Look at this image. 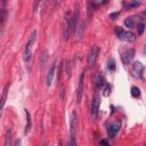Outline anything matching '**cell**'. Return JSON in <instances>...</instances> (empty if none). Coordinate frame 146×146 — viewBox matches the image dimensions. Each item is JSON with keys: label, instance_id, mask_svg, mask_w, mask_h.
<instances>
[{"label": "cell", "instance_id": "1", "mask_svg": "<svg viewBox=\"0 0 146 146\" xmlns=\"http://www.w3.org/2000/svg\"><path fill=\"white\" fill-rule=\"evenodd\" d=\"M36 35H38V31L36 30H33L32 33L30 34L29 36V40L26 42V46H25V50H24V60L27 63L31 60V57H32V47L36 40Z\"/></svg>", "mask_w": 146, "mask_h": 146}, {"label": "cell", "instance_id": "2", "mask_svg": "<svg viewBox=\"0 0 146 146\" xmlns=\"http://www.w3.org/2000/svg\"><path fill=\"white\" fill-rule=\"evenodd\" d=\"M73 30H74V27H73V16H72L71 11H66V14L64 16V27H63V35H64L65 40H68Z\"/></svg>", "mask_w": 146, "mask_h": 146}, {"label": "cell", "instance_id": "3", "mask_svg": "<svg viewBox=\"0 0 146 146\" xmlns=\"http://www.w3.org/2000/svg\"><path fill=\"white\" fill-rule=\"evenodd\" d=\"M114 33H115L116 38L119 40H122V41H129L130 42V41H135L136 38H137L133 32H131V31H124L120 26H116L114 29Z\"/></svg>", "mask_w": 146, "mask_h": 146}, {"label": "cell", "instance_id": "4", "mask_svg": "<svg viewBox=\"0 0 146 146\" xmlns=\"http://www.w3.org/2000/svg\"><path fill=\"white\" fill-rule=\"evenodd\" d=\"M121 128V121H114V122H108L106 124V131H107V136L110 138H114L116 136V133L119 132Z\"/></svg>", "mask_w": 146, "mask_h": 146}, {"label": "cell", "instance_id": "5", "mask_svg": "<svg viewBox=\"0 0 146 146\" xmlns=\"http://www.w3.org/2000/svg\"><path fill=\"white\" fill-rule=\"evenodd\" d=\"M99 104H100V97L98 95V92L94 94L92 100H91V116L92 119H96L98 115V111H99Z\"/></svg>", "mask_w": 146, "mask_h": 146}, {"label": "cell", "instance_id": "6", "mask_svg": "<svg viewBox=\"0 0 146 146\" xmlns=\"http://www.w3.org/2000/svg\"><path fill=\"white\" fill-rule=\"evenodd\" d=\"M98 54H99V47L94 44L91 48H90V51L88 54V65L89 67H92L96 63V59L98 57Z\"/></svg>", "mask_w": 146, "mask_h": 146}, {"label": "cell", "instance_id": "7", "mask_svg": "<svg viewBox=\"0 0 146 146\" xmlns=\"http://www.w3.org/2000/svg\"><path fill=\"white\" fill-rule=\"evenodd\" d=\"M78 127V115L76 112H73L70 121V138H76V128Z\"/></svg>", "mask_w": 146, "mask_h": 146}, {"label": "cell", "instance_id": "8", "mask_svg": "<svg viewBox=\"0 0 146 146\" xmlns=\"http://www.w3.org/2000/svg\"><path fill=\"white\" fill-rule=\"evenodd\" d=\"M83 88H84V72L82 71L79 78V83H78V89H76V102L80 104L83 95Z\"/></svg>", "mask_w": 146, "mask_h": 146}, {"label": "cell", "instance_id": "9", "mask_svg": "<svg viewBox=\"0 0 146 146\" xmlns=\"http://www.w3.org/2000/svg\"><path fill=\"white\" fill-rule=\"evenodd\" d=\"M56 68H57V63H56V60H54L52 64H51L50 67H49V71H48V73H47V76H46V86H47V87H50V86H51L52 79L55 78Z\"/></svg>", "mask_w": 146, "mask_h": 146}, {"label": "cell", "instance_id": "10", "mask_svg": "<svg viewBox=\"0 0 146 146\" xmlns=\"http://www.w3.org/2000/svg\"><path fill=\"white\" fill-rule=\"evenodd\" d=\"M133 57H135V49H132V48L127 49L121 54V59H122L123 64H125V65L130 64L131 60L133 59Z\"/></svg>", "mask_w": 146, "mask_h": 146}, {"label": "cell", "instance_id": "11", "mask_svg": "<svg viewBox=\"0 0 146 146\" xmlns=\"http://www.w3.org/2000/svg\"><path fill=\"white\" fill-rule=\"evenodd\" d=\"M132 72L135 74V76H137L138 79H141L143 78V72H144V65L140 63V62H133L132 63Z\"/></svg>", "mask_w": 146, "mask_h": 146}, {"label": "cell", "instance_id": "12", "mask_svg": "<svg viewBox=\"0 0 146 146\" xmlns=\"http://www.w3.org/2000/svg\"><path fill=\"white\" fill-rule=\"evenodd\" d=\"M7 18V9H6V2L0 1V21H1V27L3 29L5 22Z\"/></svg>", "mask_w": 146, "mask_h": 146}, {"label": "cell", "instance_id": "13", "mask_svg": "<svg viewBox=\"0 0 146 146\" xmlns=\"http://www.w3.org/2000/svg\"><path fill=\"white\" fill-rule=\"evenodd\" d=\"M24 111H25V116H26V124H25L24 133H25V135H27V133L30 132V130H31V127H32V121H31V114H30V112H29L26 108H25Z\"/></svg>", "mask_w": 146, "mask_h": 146}, {"label": "cell", "instance_id": "14", "mask_svg": "<svg viewBox=\"0 0 146 146\" xmlns=\"http://www.w3.org/2000/svg\"><path fill=\"white\" fill-rule=\"evenodd\" d=\"M136 17L137 16H129L124 19V25L129 29H133L136 25Z\"/></svg>", "mask_w": 146, "mask_h": 146}, {"label": "cell", "instance_id": "15", "mask_svg": "<svg viewBox=\"0 0 146 146\" xmlns=\"http://www.w3.org/2000/svg\"><path fill=\"white\" fill-rule=\"evenodd\" d=\"M9 86H10V83L8 82V83L5 86L3 90H2V98H1V111H3L5 104H6V100H7V94H8V89H9Z\"/></svg>", "mask_w": 146, "mask_h": 146}, {"label": "cell", "instance_id": "16", "mask_svg": "<svg viewBox=\"0 0 146 146\" xmlns=\"http://www.w3.org/2000/svg\"><path fill=\"white\" fill-rule=\"evenodd\" d=\"M104 84H105L104 75H103L102 73H98V74H97V78H96V88H97V89H100V88H103Z\"/></svg>", "mask_w": 146, "mask_h": 146}, {"label": "cell", "instance_id": "17", "mask_svg": "<svg viewBox=\"0 0 146 146\" xmlns=\"http://www.w3.org/2000/svg\"><path fill=\"white\" fill-rule=\"evenodd\" d=\"M122 5H123L124 8H127V9H131V8H136V7H138V6L140 5V2H139V1H123Z\"/></svg>", "mask_w": 146, "mask_h": 146}, {"label": "cell", "instance_id": "18", "mask_svg": "<svg viewBox=\"0 0 146 146\" xmlns=\"http://www.w3.org/2000/svg\"><path fill=\"white\" fill-rule=\"evenodd\" d=\"M3 146H11V130H10V128L7 129V131H6Z\"/></svg>", "mask_w": 146, "mask_h": 146}, {"label": "cell", "instance_id": "19", "mask_svg": "<svg viewBox=\"0 0 146 146\" xmlns=\"http://www.w3.org/2000/svg\"><path fill=\"white\" fill-rule=\"evenodd\" d=\"M79 15H80V10H79V5L75 6V10H74V15H73V27L75 29L79 22Z\"/></svg>", "mask_w": 146, "mask_h": 146}, {"label": "cell", "instance_id": "20", "mask_svg": "<svg viewBox=\"0 0 146 146\" xmlns=\"http://www.w3.org/2000/svg\"><path fill=\"white\" fill-rule=\"evenodd\" d=\"M116 68V64H115V60L113 57H110L108 60H107V70L110 72H114Z\"/></svg>", "mask_w": 146, "mask_h": 146}, {"label": "cell", "instance_id": "21", "mask_svg": "<svg viewBox=\"0 0 146 146\" xmlns=\"http://www.w3.org/2000/svg\"><path fill=\"white\" fill-rule=\"evenodd\" d=\"M102 90H103V96H104V97H108L110 94H111V86H110L107 82H105V84L103 86Z\"/></svg>", "mask_w": 146, "mask_h": 146}, {"label": "cell", "instance_id": "22", "mask_svg": "<svg viewBox=\"0 0 146 146\" xmlns=\"http://www.w3.org/2000/svg\"><path fill=\"white\" fill-rule=\"evenodd\" d=\"M130 91H131V96H132L133 98H137V97H139V96H140V89H139L138 87H136V86L131 87Z\"/></svg>", "mask_w": 146, "mask_h": 146}, {"label": "cell", "instance_id": "23", "mask_svg": "<svg viewBox=\"0 0 146 146\" xmlns=\"http://www.w3.org/2000/svg\"><path fill=\"white\" fill-rule=\"evenodd\" d=\"M63 63H64V66L66 67V70H65L66 76L70 78V76H71V63H70V60H65V62H63Z\"/></svg>", "mask_w": 146, "mask_h": 146}, {"label": "cell", "instance_id": "24", "mask_svg": "<svg viewBox=\"0 0 146 146\" xmlns=\"http://www.w3.org/2000/svg\"><path fill=\"white\" fill-rule=\"evenodd\" d=\"M137 29H138V33H139V34H141V33L144 32L145 25H144L143 23H139V24H138V26H137Z\"/></svg>", "mask_w": 146, "mask_h": 146}, {"label": "cell", "instance_id": "25", "mask_svg": "<svg viewBox=\"0 0 146 146\" xmlns=\"http://www.w3.org/2000/svg\"><path fill=\"white\" fill-rule=\"evenodd\" d=\"M99 145H100V146H111L107 139H102V140L99 141Z\"/></svg>", "mask_w": 146, "mask_h": 146}, {"label": "cell", "instance_id": "26", "mask_svg": "<svg viewBox=\"0 0 146 146\" xmlns=\"http://www.w3.org/2000/svg\"><path fill=\"white\" fill-rule=\"evenodd\" d=\"M119 15H120V11H116V13L110 14V18H112V19H115V17H116V16H119Z\"/></svg>", "mask_w": 146, "mask_h": 146}, {"label": "cell", "instance_id": "27", "mask_svg": "<svg viewBox=\"0 0 146 146\" xmlns=\"http://www.w3.org/2000/svg\"><path fill=\"white\" fill-rule=\"evenodd\" d=\"M140 16L144 18V19H146V10H144V11H141L140 13Z\"/></svg>", "mask_w": 146, "mask_h": 146}, {"label": "cell", "instance_id": "28", "mask_svg": "<svg viewBox=\"0 0 146 146\" xmlns=\"http://www.w3.org/2000/svg\"><path fill=\"white\" fill-rule=\"evenodd\" d=\"M14 146H21V139H16L15 141V145Z\"/></svg>", "mask_w": 146, "mask_h": 146}, {"label": "cell", "instance_id": "29", "mask_svg": "<svg viewBox=\"0 0 146 146\" xmlns=\"http://www.w3.org/2000/svg\"><path fill=\"white\" fill-rule=\"evenodd\" d=\"M143 54L144 55H146V44L144 46V48H143Z\"/></svg>", "mask_w": 146, "mask_h": 146}, {"label": "cell", "instance_id": "30", "mask_svg": "<svg viewBox=\"0 0 146 146\" xmlns=\"http://www.w3.org/2000/svg\"><path fill=\"white\" fill-rule=\"evenodd\" d=\"M144 146H146V144H145V145H144Z\"/></svg>", "mask_w": 146, "mask_h": 146}]
</instances>
